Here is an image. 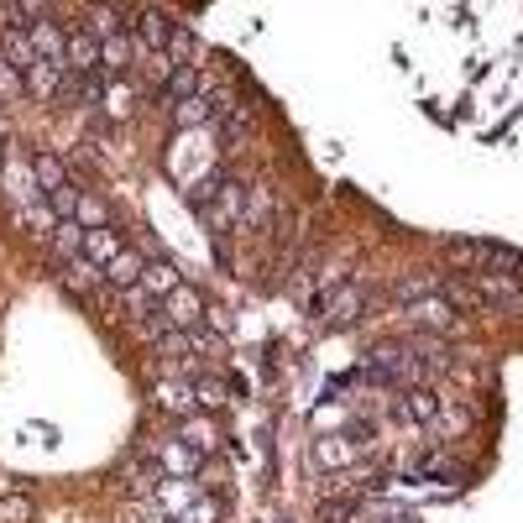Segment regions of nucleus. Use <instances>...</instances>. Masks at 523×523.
Returning a JSON list of instances; mask_svg holds the SVG:
<instances>
[{
	"label": "nucleus",
	"instance_id": "1a4fd4ad",
	"mask_svg": "<svg viewBox=\"0 0 523 523\" xmlns=\"http://www.w3.org/2000/svg\"><path fill=\"white\" fill-rule=\"evenodd\" d=\"M194 95H204V74H199V68H173V74L163 79V89H157V100H163L168 110L194 100Z\"/></svg>",
	"mask_w": 523,
	"mask_h": 523
},
{
	"label": "nucleus",
	"instance_id": "6e6552de",
	"mask_svg": "<svg viewBox=\"0 0 523 523\" xmlns=\"http://www.w3.org/2000/svg\"><path fill=\"white\" fill-rule=\"evenodd\" d=\"M68 74H100V37L84 21L68 32Z\"/></svg>",
	"mask_w": 523,
	"mask_h": 523
},
{
	"label": "nucleus",
	"instance_id": "423d86ee",
	"mask_svg": "<svg viewBox=\"0 0 523 523\" xmlns=\"http://www.w3.org/2000/svg\"><path fill=\"white\" fill-rule=\"evenodd\" d=\"M173 32H178V21H173L168 11H157V6H142V11H136L131 37H142V48L168 53V48H173Z\"/></svg>",
	"mask_w": 523,
	"mask_h": 523
},
{
	"label": "nucleus",
	"instance_id": "7ed1b4c3",
	"mask_svg": "<svg viewBox=\"0 0 523 523\" xmlns=\"http://www.w3.org/2000/svg\"><path fill=\"white\" fill-rule=\"evenodd\" d=\"M445 252L456 257L461 267L471 272H513L523 267V252H513V246H497V241H445Z\"/></svg>",
	"mask_w": 523,
	"mask_h": 523
},
{
	"label": "nucleus",
	"instance_id": "39448f33",
	"mask_svg": "<svg viewBox=\"0 0 523 523\" xmlns=\"http://www.w3.org/2000/svg\"><path fill=\"white\" fill-rule=\"evenodd\" d=\"M314 309L325 314V325H351V320H361V309H367V288L361 283H335V288H325L320 299H314Z\"/></svg>",
	"mask_w": 523,
	"mask_h": 523
},
{
	"label": "nucleus",
	"instance_id": "9b49d317",
	"mask_svg": "<svg viewBox=\"0 0 523 523\" xmlns=\"http://www.w3.org/2000/svg\"><path fill=\"white\" fill-rule=\"evenodd\" d=\"M136 100H142V89H131L126 74H121V79H105V89H100V105H105L110 121H126L131 110H136Z\"/></svg>",
	"mask_w": 523,
	"mask_h": 523
},
{
	"label": "nucleus",
	"instance_id": "f8f14e48",
	"mask_svg": "<svg viewBox=\"0 0 523 523\" xmlns=\"http://www.w3.org/2000/svg\"><path fill=\"white\" fill-rule=\"evenodd\" d=\"M121 252H126V246H121V236H116V231H110V225H100V231H84V257H89V262H95L100 272H105L110 262H116Z\"/></svg>",
	"mask_w": 523,
	"mask_h": 523
},
{
	"label": "nucleus",
	"instance_id": "412c9836",
	"mask_svg": "<svg viewBox=\"0 0 523 523\" xmlns=\"http://www.w3.org/2000/svg\"><path fill=\"white\" fill-rule=\"evenodd\" d=\"M21 84H27V79H21V74H16V68H11L6 58H0V95H16V89H21Z\"/></svg>",
	"mask_w": 523,
	"mask_h": 523
},
{
	"label": "nucleus",
	"instance_id": "6ab92c4d",
	"mask_svg": "<svg viewBox=\"0 0 523 523\" xmlns=\"http://www.w3.org/2000/svg\"><path fill=\"white\" fill-rule=\"evenodd\" d=\"M194 398H199V408H220L225 388H220V382H215V377H199V382H194Z\"/></svg>",
	"mask_w": 523,
	"mask_h": 523
},
{
	"label": "nucleus",
	"instance_id": "0eeeda50",
	"mask_svg": "<svg viewBox=\"0 0 523 523\" xmlns=\"http://www.w3.org/2000/svg\"><path fill=\"white\" fill-rule=\"evenodd\" d=\"M163 314H168V325H173V330H184V335H189V330H199V320H204L210 309H204V299H199L189 283H178L168 299H163Z\"/></svg>",
	"mask_w": 523,
	"mask_h": 523
},
{
	"label": "nucleus",
	"instance_id": "f3484780",
	"mask_svg": "<svg viewBox=\"0 0 523 523\" xmlns=\"http://www.w3.org/2000/svg\"><path fill=\"white\" fill-rule=\"evenodd\" d=\"M178 283H184V278H178L173 262H147V267H142V293H157V304H163Z\"/></svg>",
	"mask_w": 523,
	"mask_h": 523
},
{
	"label": "nucleus",
	"instance_id": "2eb2a0df",
	"mask_svg": "<svg viewBox=\"0 0 523 523\" xmlns=\"http://www.w3.org/2000/svg\"><path fill=\"white\" fill-rule=\"evenodd\" d=\"M351 461H356V445L346 435H320L314 440V466L335 471V466H351Z\"/></svg>",
	"mask_w": 523,
	"mask_h": 523
},
{
	"label": "nucleus",
	"instance_id": "a211bd4d",
	"mask_svg": "<svg viewBox=\"0 0 523 523\" xmlns=\"http://www.w3.org/2000/svg\"><path fill=\"white\" fill-rule=\"evenodd\" d=\"M0 523H32V503L27 497H6L0 503Z\"/></svg>",
	"mask_w": 523,
	"mask_h": 523
},
{
	"label": "nucleus",
	"instance_id": "9d476101",
	"mask_svg": "<svg viewBox=\"0 0 523 523\" xmlns=\"http://www.w3.org/2000/svg\"><path fill=\"white\" fill-rule=\"evenodd\" d=\"M32 48H37L42 63H68V37H63V27H58L53 16H42L37 27H32Z\"/></svg>",
	"mask_w": 523,
	"mask_h": 523
},
{
	"label": "nucleus",
	"instance_id": "f03ea898",
	"mask_svg": "<svg viewBox=\"0 0 523 523\" xmlns=\"http://www.w3.org/2000/svg\"><path fill=\"white\" fill-rule=\"evenodd\" d=\"M367 377H372V382H398V388H419L424 361L408 351V340H398V346H377V351L367 356Z\"/></svg>",
	"mask_w": 523,
	"mask_h": 523
},
{
	"label": "nucleus",
	"instance_id": "20e7f679",
	"mask_svg": "<svg viewBox=\"0 0 523 523\" xmlns=\"http://www.w3.org/2000/svg\"><path fill=\"white\" fill-rule=\"evenodd\" d=\"M32 173H37V189H42V199H48L53 210H58V220H74L84 194H79L74 184H68V168L58 163V157H48V152H42V157H32Z\"/></svg>",
	"mask_w": 523,
	"mask_h": 523
},
{
	"label": "nucleus",
	"instance_id": "ddd939ff",
	"mask_svg": "<svg viewBox=\"0 0 523 523\" xmlns=\"http://www.w3.org/2000/svg\"><path fill=\"white\" fill-rule=\"evenodd\" d=\"M63 84H68V63H37L32 74H27V89H32L37 100H58Z\"/></svg>",
	"mask_w": 523,
	"mask_h": 523
},
{
	"label": "nucleus",
	"instance_id": "4468645a",
	"mask_svg": "<svg viewBox=\"0 0 523 523\" xmlns=\"http://www.w3.org/2000/svg\"><path fill=\"white\" fill-rule=\"evenodd\" d=\"M63 283L74 288V293H100L105 288V272L89 262V257H68L63 262Z\"/></svg>",
	"mask_w": 523,
	"mask_h": 523
},
{
	"label": "nucleus",
	"instance_id": "f257e3e1",
	"mask_svg": "<svg viewBox=\"0 0 523 523\" xmlns=\"http://www.w3.org/2000/svg\"><path fill=\"white\" fill-rule=\"evenodd\" d=\"M189 210H194L204 225H210L215 236H231L236 225H241V215H246V189L220 168V173L199 178V184L189 189Z\"/></svg>",
	"mask_w": 523,
	"mask_h": 523
},
{
	"label": "nucleus",
	"instance_id": "aec40b11",
	"mask_svg": "<svg viewBox=\"0 0 523 523\" xmlns=\"http://www.w3.org/2000/svg\"><path fill=\"white\" fill-rule=\"evenodd\" d=\"M199 456H204V450H184V445H173L168 456H163V466H173V471H178V466L194 471V466H199Z\"/></svg>",
	"mask_w": 523,
	"mask_h": 523
},
{
	"label": "nucleus",
	"instance_id": "dca6fc26",
	"mask_svg": "<svg viewBox=\"0 0 523 523\" xmlns=\"http://www.w3.org/2000/svg\"><path fill=\"white\" fill-rule=\"evenodd\" d=\"M142 267H147L142 257H131V252H121L116 262H110V267H105V283H110V288H121V293H131V288H142Z\"/></svg>",
	"mask_w": 523,
	"mask_h": 523
}]
</instances>
